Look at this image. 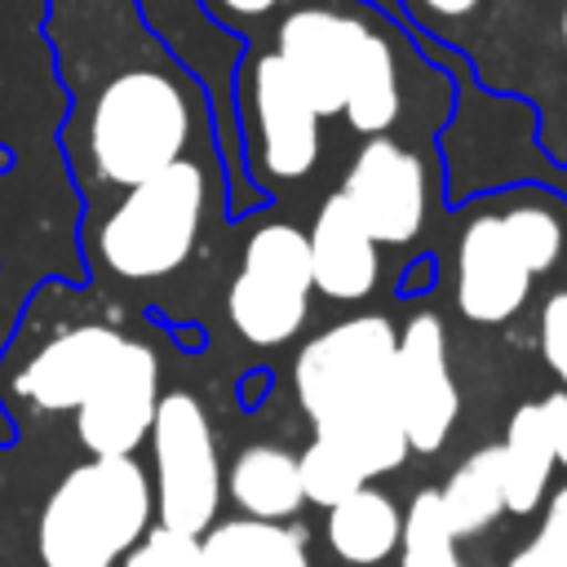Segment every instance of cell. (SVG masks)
Wrapping results in <instances>:
<instances>
[{
    "label": "cell",
    "instance_id": "obj_27",
    "mask_svg": "<svg viewBox=\"0 0 567 567\" xmlns=\"http://www.w3.org/2000/svg\"><path fill=\"white\" fill-rule=\"evenodd\" d=\"M536 341H540L545 368H549V372L563 381V390H567V288H558V292L545 297Z\"/></svg>",
    "mask_w": 567,
    "mask_h": 567
},
{
    "label": "cell",
    "instance_id": "obj_15",
    "mask_svg": "<svg viewBox=\"0 0 567 567\" xmlns=\"http://www.w3.org/2000/svg\"><path fill=\"white\" fill-rule=\"evenodd\" d=\"M554 421L545 412V399L518 403L505 439H501V470H505V509L509 514H536L549 492L554 474Z\"/></svg>",
    "mask_w": 567,
    "mask_h": 567
},
{
    "label": "cell",
    "instance_id": "obj_16",
    "mask_svg": "<svg viewBox=\"0 0 567 567\" xmlns=\"http://www.w3.org/2000/svg\"><path fill=\"white\" fill-rule=\"evenodd\" d=\"M226 487H230V501L244 509V518H261V523H288L306 505L297 452L266 439L235 452Z\"/></svg>",
    "mask_w": 567,
    "mask_h": 567
},
{
    "label": "cell",
    "instance_id": "obj_30",
    "mask_svg": "<svg viewBox=\"0 0 567 567\" xmlns=\"http://www.w3.org/2000/svg\"><path fill=\"white\" fill-rule=\"evenodd\" d=\"M372 4H381V9H390V13H394V0H372Z\"/></svg>",
    "mask_w": 567,
    "mask_h": 567
},
{
    "label": "cell",
    "instance_id": "obj_26",
    "mask_svg": "<svg viewBox=\"0 0 567 567\" xmlns=\"http://www.w3.org/2000/svg\"><path fill=\"white\" fill-rule=\"evenodd\" d=\"M288 4H292V0H199V9H204L221 31H235L244 44L266 40V31L279 22V13H284Z\"/></svg>",
    "mask_w": 567,
    "mask_h": 567
},
{
    "label": "cell",
    "instance_id": "obj_3",
    "mask_svg": "<svg viewBox=\"0 0 567 567\" xmlns=\"http://www.w3.org/2000/svg\"><path fill=\"white\" fill-rule=\"evenodd\" d=\"M217 164L208 155H186L155 177L120 190L93 226V257L124 284H151L182 270L217 208Z\"/></svg>",
    "mask_w": 567,
    "mask_h": 567
},
{
    "label": "cell",
    "instance_id": "obj_5",
    "mask_svg": "<svg viewBox=\"0 0 567 567\" xmlns=\"http://www.w3.org/2000/svg\"><path fill=\"white\" fill-rule=\"evenodd\" d=\"M244 159L261 186H297L319 168L323 115L266 44H244L235 66Z\"/></svg>",
    "mask_w": 567,
    "mask_h": 567
},
{
    "label": "cell",
    "instance_id": "obj_9",
    "mask_svg": "<svg viewBox=\"0 0 567 567\" xmlns=\"http://www.w3.org/2000/svg\"><path fill=\"white\" fill-rule=\"evenodd\" d=\"M337 190L377 248H408L434 208V159L416 137H363Z\"/></svg>",
    "mask_w": 567,
    "mask_h": 567
},
{
    "label": "cell",
    "instance_id": "obj_6",
    "mask_svg": "<svg viewBox=\"0 0 567 567\" xmlns=\"http://www.w3.org/2000/svg\"><path fill=\"white\" fill-rule=\"evenodd\" d=\"M310 297H315V279H310L306 230L292 221H261L248 235L239 252V270L226 288L230 328L257 350L288 346L310 319Z\"/></svg>",
    "mask_w": 567,
    "mask_h": 567
},
{
    "label": "cell",
    "instance_id": "obj_4",
    "mask_svg": "<svg viewBox=\"0 0 567 567\" xmlns=\"http://www.w3.org/2000/svg\"><path fill=\"white\" fill-rule=\"evenodd\" d=\"M155 487L133 456H89L71 465L40 505V567H115L151 527Z\"/></svg>",
    "mask_w": 567,
    "mask_h": 567
},
{
    "label": "cell",
    "instance_id": "obj_17",
    "mask_svg": "<svg viewBox=\"0 0 567 567\" xmlns=\"http://www.w3.org/2000/svg\"><path fill=\"white\" fill-rule=\"evenodd\" d=\"M399 532H403V509L372 483L337 501L323 523L332 554L350 567H381L390 554H399Z\"/></svg>",
    "mask_w": 567,
    "mask_h": 567
},
{
    "label": "cell",
    "instance_id": "obj_13",
    "mask_svg": "<svg viewBox=\"0 0 567 567\" xmlns=\"http://www.w3.org/2000/svg\"><path fill=\"white\" fill-rule=\"evenodd\" d=\"M124 332L111 323H75L58 332L49 346H40L27 368L18 372L13 390L35 412H75L84 394L102 381L111 359L120 354Z\"/></svg>",
    "mask_w": 567,
    "mask_h": 567
},
{
    "label": "cell",
    "instance_id": "obj_28",
    "mask_svg": "<svg viewBox=\"0 0 567 567\" xmlns=\"http://www.w3.org/2000/svg\"><path fill=\"white\" fill-rule=\"evenodd\" d=\"M545 412L554 421V456H558V465H567V390L545 394Z\"/></svg>",
    "mask_w": 567,
    "mask_h": 567
},
{
    "label": "cell",
    "instance_id": "obj_10",
    "mask_svg": "<svg viewBox=\"0 0 567 567\" xmlns=\"http://www.w3.org/2000/svg\"><path fill=\"white\" fill-rule=\"evenodd\" d=\"M394 394L408 452L434 456L461 416V390L447 354V328L439 315H412L394 337Z\"/></svg>",
    "mask_w": 567,
    "mask_h": 567
},
{
    "label": "cell",
    "instance_id": "obj_18",
    "mask_svg": "<svg viewBox=\"0 0 567 567\" xmlns=\"http://www.w3.org/2000/svg\"><path fill=\"white\" fill-rule=\"evenodd\" d=\"M199 540H204L208 567H315L306 536L284 523L226 518V523H213Z\"/></svg>",
    "mask_w": 567,
    "mask_h": 567
},
{
    "label": "cell",
    "instance_id": "obj_25",
    "mask_svg": "<svg viewBox=\"0 0 567 567\" xmlns=\"http://www.w3.org/2000/svg\"><path fill=\"white\" fill-rule=\"evenodd\" d=\"M120 563L124 567H208L204 563V540L186 536L177 527H164V523H151L142 532V540Z\"/></svg>",
    "mask_w": 567,
    "mask_h": 567
},
{
    "label": "cell",
    "instance_id": "obj_19",
    "mask_svg": "<svg viewBox=\"0 0 567 567\" xmlns=\"http://www.w3.org/2000/svg\"><path fill=\"white\" fill-rule=\"evenodd\" d=\"M447 527L456 532V540H470L478 532H487L501 514H505V470H501V443H487L478 452H470L447 483L439 487Z\"/></svg>",
    "mask_w": 567,
    "mask_h": 567
},
{
    "label": "cell",
    "instance_id": "obj_7",
    "mask_svg": "<svg viewBox=\"0 0 567 567\" xmlns=\"http://www.w3.org/2000/svg\"><path fill=\"white\" fill-rule=\"evenodd\" d=\"M151 456H155V514L164 527L186 536H204L217 523L226 496L221 447L208 408L190 390H168L155 403L151 421Z\"/></svg>",
    "mask_w": 567,
    "mask_h": 567
},
{
    "label": "cell",
    "instance_id": "obj_2",
    "mask_svg": "<svg viewBox=\"0 0 567 567\" xmlns=\"http://www.w3.org/2000/svg\"><path fill=\"white\" fill-rule=\"evenodd\" d=\"M394 337L385 315H350L315 332L292 359V394L319 439L346 447L368 483L408 461L394 394Z\"/></svg>",
    "mask_w": 567,
    "mask_h": 567
},
{
    "label": "cell",
    "instance_id": "obj_14",
    "mask_svg": "<svg viewBox=\"0 0 567 567\" xmlns=\"http://www.w3.org/2000/svg\"><path fill=\"white\" fill-rule=\"evenodd\" d=\"M306 244H310V279H315L319 297H328V301L372 297V288L381 279V248L363 230L354 208L341 199V190L323 195V204L306 230Z\"/></svg>",
    "mask_w": 567,
    "mask_h": 567
},
{
    "label": "cell",
    "instance_id": "obj_21",
    "mask_svg": "<svg viewBox=\"0 0 567 567\" xmlns=\"http://www.w3.org/2000/svg\"><path fill=\"white\" fill-rule=\"evenodd\" d=\"M496 0H394V13L425 40L465 49L492 18Z\"/></svg>",
    "mask_w": 567,
    "mask_h": 567
},
{
    "label": "cell",
    "instance_id": "obj_24",
    "mask_svg": "<svg viewBox=\"0 0 567 567\" xmlns=\"http://www.w3.org/2000/svg\"><path fill=\"white\" fill-rule=\"evenodd\" d=\"M545 514H540V527L509 554L505 567H567V483L545 496Z\"/></svg>",
    "mask_w": 567,
    "mask_h": 567
},
{
    "label": "cell",
    "instance_id": "obj_20",
    "mask_svg": "<svg viewBox=\"0 0 567 567\" xmlns=\"http://www.w3.org/2000/svg\"><path fill=\"white\" fill-rule=\"evenodd\" d=\"M399 567H465L456 554V532L447 527L439 487H421L403 514L399 532Z\"/></svg>",
    "mask_w": 567,
    "mask_h": 567
},
{
    "label": "cell",
    "instance_id": "obj_29",
    "mask_svg": "<svg viewBox=\"0 0 567 567\" xmlns=\"http://www.w3.org/2000/svg\"><path fill=\"white\" fill-rule=\"evenodd\" d=\"M554 31H558V49L567 53V4H558V27Z\"/></svg>",
    "mask_w": 567,
    "mask_h": 567
},
{
    "label": "cell",
    "instance_id": "obj_12",
    "mask_svg": "<svg viewBox=\"0 0 567 567\" xmlns=\"http://www.w3.org/2000/svg\"><path fill=\"white\" fill-rule=\"evenodd\" d=\"M532 270L514 252L501 213H474L461 235H456V275H452V297L461 319L496 328L514 319L527 297H532Z\"/></svg>",
    "mask_w": 567,
    "mask_h": 567
},
{
    "label": "cell",
    "instance_id": "obj_22",
    "mask_svg": "<svg viewBox=\"0 0 567 567\" xmlns=\"http://www.w3.org/2000/svg\"><path fill=\"white\" fill-rule=\"evenodd\" d=\"M501 221H505V235L514 244V252L527 261L532 275H545L558 266L563 257V244H567V230H563V217L549 208V204H532V199H514L505 208H496Z\"/></svg>",
    "mask_w": 567,
    "mask_h": 567
},
{
    "label": "cell",
    "instance_id": "obj_1",
    "mask_svg": "<svg viewBox=\"0 0 567 567\" xmlns=\"http://www.w3.org/2000/svg\"><path fill=\"white\" fill-rule=\"evenodd\" d=\"M40 35L66 84V155L93 199L213 151L204 80L151 27L142 0H44Z\"/></svg>",
    "mask_w": 567,
    "mask_h": 567
},
{
    "label": "cell",
    "instance_id": "obj_11",
    "mask_svg": "<svg viewBox=\"0 0 567 567\" xmlns=\"http://www.w3.org/2000/svg\"><path fill=\"white\" fill-rule=\"evenodd\" d=\"M155 403H159V359L146 341L124 337L102 381L75 408L80 447L89 456H133L151 434Z\"/></svg>",
    "mask_w": 567,
    "mask_h": 567
},
{
    "label": "cell",
    "instance_id": "obj_23",
    "mask_svg": "<svg viewBox=\"0 0 567 567\" xmlns=\"http://www.w3.org/2000/svg\"><path fill=\"white\" fill-rule=\"evenodd\" d=\"M297 470H301V496L310 505H319V509H332L337 501H346L350 492H359L368 483L359 461L346 447H337V443H328L319 434L297 452Z\"/></svg>",
    "mask_w": 567,
    "mask_h": 567
},
{
    "label": "cell",
    "instance_id": "obj_8",
    "mask_svg": "<svg viewBox=\"0 0 567 567\" xmlns=\"http://www.w3.org/2000/svg\"><path fill=\"white\" fill-rule=\"evenodd\" d=\"M377 13L372 0H292L257 44L284 62L323 120H337Z\"/></svg>",
    "mask_w": 567,
    "mask_h": 567
}]
</instances>
